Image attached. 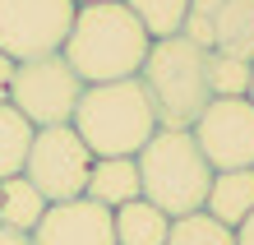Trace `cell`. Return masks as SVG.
Here are the masks:
<instances>
[{"mask_svg": "<svg viewBox=\"0 0 254 245\" xmlns=\"http://www.w3.org/2000/svg\"><path fill=\"white\" fill-rule=\"evenodd\" d=\"M42 213H47V199H42V190H37L28 176L0 180V227L33 236V227L42 222Z\"/></svg>", "mask_w": 254, "mask_h": 245, "instance_id": "13", "label": "cell"}, {"mask_svg": "<svg viewBox=\"0 0 254 245\" xmlns=\"http://www.w3.org/2000/svg\"><path fill=\"white\" fill-rule=\"evenodd\" d=\"M139 83L157 111V130H194V120L213 102L208 83V51L190 37H162L148 47V60L139 70Z\"/></svg>", "mask_w": 254, "mask_h": 245, "instance_id": "3", "label": "cell"}, {"mask_svg": "<svg viewBox=\"0 0 254 245\" xmlns=\"http://www.w3.org/2000/svg\"><path fill=\"white\" fill-rule=\"evenodd\" d=\"M33 125H28L23 111H14L9 102H0V180L9 176H23V162H28V148H33Z\"/></svg>", "mask_w": 254, "mask_h": 245, "instance_id": "15", "label": "cell"}, {"mask_svg": "<svg viewBox=\"0 0 254 245\" xmlns=\"http://www.w3.org/2000/svg\"><path fill=\"white\" fill-rule=\"evenodd\" d=\"M69 125L93 158H139V148L157 134V111L139 79H116L88 83Z\"/></svg>", "mask_w": 254, "mask_h": 245, "instance_id": "2", "label": "cell"}, {"mask_svg": "<svg viewBox=\"0 0 254 245\" xmlns=\"http://www.w3.org/2000/svg\"><path fill=\"white\" fill-rule=\"evenodd\" d=\"M79 5L74 0H0V51L14 65L56 56L69 37Z\"/></svg>", "mask_w": 254, "mask_h": 245, "instance_id": "6", "label": "cell"}, {"mask_svg": "<svg viewBox=\"0 0 254 245\" xmlns=\"http://www.w3.org/2000/svg\"><path fill=\"white\" fill-rule=\"evenodd\" d=\"M9 79H14V60L0 51V102H9Z\"/></svg>", "mask_w": 254, "mask_h": 245, "instance_id": "19", "label": "cell"}, {"mask_svg": "<svg viewBox=\"0 0 254 245\" xmlns=\"http://www.w3.org/2000/svg\"><path fill=\"white\" fill-rule=\"evenodd\" d=\"M139 194L167 218H190L203 213L208 185H213V166L199 153L190 130H157L139 148Z\"/></svg>", "mask_w": 254, "mask_h": 245, "instance_id": "4", "label": "cell"}, {"mask_svg": "<svg viewBox=\"0 0 254 245\" xmlns=\"http://www.w3.org/2000/svg\"><path fill=\"white\" fill-rule=\"evenodd\" d=\"M28 241L33 245H116V222H111V208L93 204V199H65V204H47Z\"/></svg>", "mask_w": 254, "mask_h": 245, "instance_id": "10", "label": "cell"}, {"mask_svg": "<svg viewBox=\"0 0 254 245\" xmlns=\"http://www.w3.org/2000/svg\"><path fill=\"white\" fill-rule=\"evenodd\" d=\"M194 47L254 65V0H190L185 33Z\"/></svg>", "mask_w": 254, "mask_h": 245, "instance_id": "9", "label": "cell"}, {"mask_svg": "<svg viewBox=\"0 0 254 245\" xmlns=\"http://www.w3.org/2000/svg\"><path fill=\"white\" fill-rule=\"evenodd\" d=\"M231 236H236V245H254V213H250V218H245L241 227H236Z\"/></svg>", "mask_w": 254, "mask_h": 245, "instance_id": "20", "label": "cell"}, {"mask_svg": "<svg viewBox=\"0 0 254 245\" xmlns=\"http://www.w3.org/2000/svg\"><path fill=\"white\" fill-rule=\"evenodd\" d=\"M125 9L143 23V33L162 42V37H181L185 19H190V0H125Z\"/></svg>", "mask_w": 254, "mask_h": 245, "instance_id": "16", "label": "cell"}, {"mask_svg": "<svg viewBox=\"0 0 254 245\" xmlns=\"http://www.w3.org/2000/svg\"><path fill=\"white\" fill-rule=\"evenodd\" d=\"M162 245H236V236L222 222H213L208 213H190V218H171Z\"/></svg>", "mask_w": 254, "mask_h": 245, "instance_id": "17", "label": "cell"}, {"mask_svg": "<svg viewBox=\"0 0 254 245\" xmlns=\"http://www.w3.org/2000/svg\"><path fill=\"white\" fill-rule=\"evenodd\" d=\"M0 245H33L23 232H9V227H0Z\"/></svg>", "mask_w": 254, "mask_h": 245, "instance_id": "21", "label": "cell"}, {"mask_svg": "<svg viewBox=\"0 0 254 245\" xmlns=\"http://www.w3.org/2000/svg\"><path fill=\"white\" fill-rule=\"evenodd\" d=\"M74 5H97V0H74Z\"/></svg>", "mask_w": 254, "mask_h": 245, "instance_id": "23", "label": "cell"}, {"mask_svg": "<svg viewBox=\"0 0 254 245\" xmlns=\"http://www.w3.org/2000/svg\"><path fill=\"white\" fill-rule=\"evenodd\" d=\"M83 79L69 70V60L56 56H37V60H19L9 79V106L28 116L33 130H51V125H69L83 97Z\"/></svg>", "mask_w": 254, "mask_h": 245, "instance_id": "5", "label": "cell"}, {"mask_svg": "<svg viewBox=\"0 0 254 245\" xmlns=\"http://www.w3.org/2000/svg\"><path fill=\"white\" fill-rule=\"evenodd\" d=\"M203 213L213 222H222L227 232H236V227L254 213V166H250V171H213Z\"/></svg>", "mask_w": 254, "mask_h": 245, "instance_id": "12", "label": "cell"}, {"mask_svg": "<svg viewBox=\"0 0 254 245\" xmlns=\"http://www.w3.org/2000/svg\"><path fill=\"white\" fill-rule=\"evenodd\" d=\"M245 97L254 102V65H250V88H245Z\"/></svg>", "mask_w": 254, "mask_h": 245, "instance_id": "22", "label": "cell"}, {"mask_svg": "<svg viewBox=\"0 0 254 245\" xmlns=\"http://www.w3.org/2000/svg\"><path fill=\"white\" fill-rule=\"evenodd\" d=\"M116 222V245H162L167 241L171 218L162 208H153L148 199H134V204H121L111 213Z\"/></svg>", "mask_w": 254, "mask_h": 245, "instance_id": "14", "label": "cell"}, {"mask_svg": "<svg viewBox=\"0 0 254 245\" xmlns=\"http://www.w3.org/2000/svg\"><path fill=\"white\" fill-rule=\"evenodd\" d=\"M190 134L213 171H250L254 166V102L250 97H213Z\"/></svg>", "mask_w": 254, "mask_h": 245, "instance_id": "8", "label": "cell"}, {"mask_svg": "<svg viewBox=\"0 0 254 245\" xmlns=\"http://www.w3.org/2000/svg\"><path fill=\"white\" fill-rule=\"evenodd\" d=\"M88 166H93V153L74 134V125H51V130L33 134L23 176L42 190L47 204H65V199H83Z\"/></svg>", "mask_w": 254, "mask_h": 245, "instance_id": "7", "label": "cell"}, {"mask_svg": "<svg viewBox=\"0 0 254 245\" xmlns=\"http://www.w3.org/2000/svg\"><path fill=\"white\" fill-rule=\"evenodd\" d=\"M148 47H153V37L125 9V0H97V5H79L61 56L83 83H116V79H139Z\"/></svg>", "mask_w": 254, "mask_h": 245, "instance_id": "1", "label": "cell"}, {"mask_svg": "<svg viewBox=\"0 0 254 245\" xmlns=\"http://www.w3.org/2000/svg\"><path fill=\"white\" fill-rule=\"evenodd\" d=\"M83 199H93V204L111 208V213L121 208V204L143 199V194H139V162H134V158H93Z\"/></svg>", "mask_w": 254, "mask_h": 245, "instance_id": "11", "label": "cell"}, {"mask_svg": "<svg viewBox=\"0 0 254 245\" xmlns=\"http://www.w3.org/2000/svg\"><path fill=\"white\" fill-rule=\"evenodd\" d=\"M208 83H213V97H245L250 88V65L231 56H213L208 51Z\"/></svg>", "mask_w": 254, "mask_h": 245, "instance_id": "18", "label": "cell"}]
</instances>
